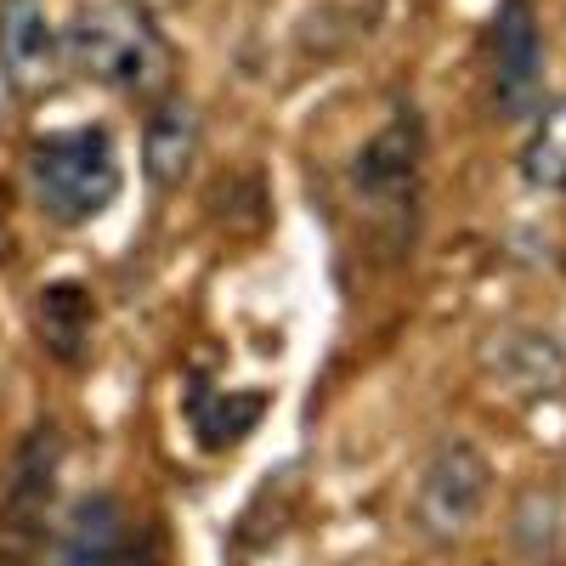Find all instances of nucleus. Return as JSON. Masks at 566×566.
Returning <instances> with one entry per match:
<instances>
[{"mask_svg":"<svg viewBox=\"0 0 566 566\" xmlns=\"http://www.w3.org/2000/svg\"><path fill=\"white\" fill-rule=\"evenodd\" d=\"M63 63L119 97H159L176 74L170 40L142 0H80L63 29Z\"/></svg>","mask_w":566,"mask_h":566,"instance_id":"obj_1","label":"nucleus"},{"mask_svg":"<svg viewBox=\"0 0 566 566\" xmlns=\"http://www.w3.org/2000/svg\"><path fill=\"white\" fill-rule=\"evenodd\" d=\"M23 181H29L34 210L57 227H85V221L108 216L119 187H125L114 130L108 125H69V130L34 136L23 154Z\"/></svg>","mask_w":566,"mask_h":566,"instance_id":"obj_2","label":"nucleus"},{"mask_svg":"<svg viewBox=\"0 0 566 566\" xmlns=\"http://www.w3.org/2000/svg\"><path fill=\"white\" fill-rule=\"evenodd\" d=\"M57 470H63V437L45 419L18 442V459L7 470V493H0V566H40V555L52 549Z\"/></svg>","mask_w":566,"mask_h":566,"instance_id":"obj_3","label":"nucleus"},{"mask_svg":"<svg viewBox=\"0 0 566 566\" xmlns=\"http://www.w3.org/2000/svg\"><path fill=\"white\" fill-rule=\"evenodd\" d=\"M57 566H165V538L119 493H85L57 533Z\"/></svg>","mask_w":566,"mask_h":566,"instance_id":"obj_4","label":"nucleus"},{"mask_svg":"<svg viewBox=\"0 0 566 566\" xmlns=\"http://www.w3.org/2000/svg\"><path fill=\"white\" fill-rule=\"evenodd\" d=\"M488 488H493V470H488V453L476 442H442L424 464V476L413 488V527L431 538V544H453L464 538L470 527L482 522V504H488Z\"/></svg>","mask_w":566,"mask_h":566,"instance_id":"obj_5","label":"nucleus"},{"mask_svg":"<svg viewBox=\"0 0 566 566\" xmlns=\"http://www.w3.org/2000/svg\"><path fill=\"white\" fill-rule=\"evenodd\" d=\"M544 103V29L533 0H499L493 12V114L527 119Z\"/></svg>","mask_w":566,"mask_h":566,"instance_id":"obj_6","label":"nucleus"},{"mask_svg":"<svg viewBox=\"0 0 566 566\" xmlns=\"http://www.w3.org/2000/svg\"><path fill=\"white\" fill-rule=\"evenodd\" d=\"M63 34L40 0H0V80L12 97L40 103L63 85Z\"/></svg>","mask_w":566,"mask_h":566,"instance_id":"obj_7","label":"nucleus"},{"mask_svg":"<svg viewBox=\"0 0 566 566\" xmlns=\"http://www.w3.org/2000/svg\"><path fill=\"white\" fill-rule=\"evenodd\" d=\"M419 165H424V125L413 108H397L352 159V187L368 205H402L419 187Z\"/></svg>","mask_w":566,"mask_h":566,"instance_id":"obj_8","label":"nucleus"},{"mask_svg":"<svg viewBox=\"0 0 566 566\" xmlns=\"http://www.w3.org/2000/svg\"><path fill=\"white\" fill-rule=\"evenodd\" d=\"M199 142H205V119L187 97H165L148 125H142V170H148L154 193H176L199 165Z\"/></svg>","mask_w":566,"mask_h":566,"instance_id":"obj_9","label":"nucleus"},{"mask_svg":"<svg viewBox=\"0 0 566 566\" xmlns=\"http://www.w3.org/2000/svg\"><path fill=\"white\" fill-rule=\"evenodd\" d=\"M488 368L493 380L515 397H549L566 386V352L544 328H504L499 340H488Z\"/></svg>","mask_w":566,"mask_h":566,"instance_id":"obj_10","label":"nucleus"},{"mask_svg":"<svg viewBox=\"0 0 566 566\" xmlns=\"http://www.w3.org/2000/svg\"><path fill=\"white\" fill-rule=\"evenodd\" d=\"M266 391H221L210 374H187V431L199 437L205 453H227L239 448L261 413H266Z\"/></svg>","mask_w":566,"mask_h":566,"instance_id":"obj_11","label":"nucleus"},{"mask_svg":"<svg viewBox=\"0 0 566 566\" xmlns=\"http://www.w3.org/2000/svg\"><path fill=\"white\" fill-rule=\"evenodd\" d=\"M97 335V295L80 277H57L34 295V340L45 346V357L57 363H80Z\"/></svg>","mask_w":566,"mask_h":566,"instance_id":"obj_12","label":"nucleus"},{"mask_svg":"<svg viewBox=\"0 0 566 566\" xmlns=\"http://www.w3.org/2000/svg\"><path fill=\"white\" fill-rule=\"evenodd\" d=\"M522 176H527V187H538V193H566V97L538 108L533 136L522 148Z\"/></svg>","mask_w":566,"mask_h":566,"instance_id":"obj_13","label":"nucleus"},{"mask_svg":"<svg viewBox=\"0 0 566 566\" xmlns=\"http://www.w3.org/2000/svg\"><path fill=\"white\" fill-rule=\"evenodd\" d=\"M12 261V187L0 181V266Z\"/></svg>","mask_w":566,"mask_h":566,"instance_id":"obj_14","label":"nucleus"},{"mask_svg":"<svg viewBox=\"0 0 566 566\" xmlns=\"http://www.w3.org/2000/svg\"><path fill=\"white\" fill-rule=\"evenodd\" d=\"M170 7H193V0H170Z\"/></svg>","mask_w":566,"mask_h":566,"instance_id":"obj_15","label":"nucleus"}]
</instances>
